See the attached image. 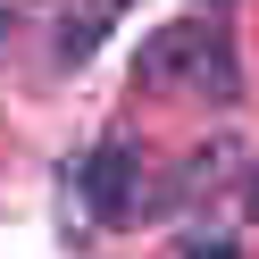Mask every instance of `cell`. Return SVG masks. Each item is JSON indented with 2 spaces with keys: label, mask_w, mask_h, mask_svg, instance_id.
Returning a JSON list of instances; mask_svg holds the SVG:
<instances>
[{
  "label": "cell",
  "mask_w": 259,
  "mask_h": 259,
  "mask_svg": "<svg viewBox=\"0 0 259 259\" xmlns=\"http://www.w3.org/2000/svg\"><path fill=\"white\" fill-rule=\"evenodd\" d=\"M109 25H117V0H67V9H59V59L84 67V59L101 51Z\"/></svg>",
  "instance_id": "cell-3"
},
{
  "label": "cell",
  "mask_w": 259,
  "mask_h": 259,
  "mask_svg": "<svg viewBox=\"0 0 259 259\" xmlns=\"http://www.w3.org/2000/svg\"><path fill=\"white\" fill-rule=\"evenodd\" d=\"M251 218H259V184H251Z\"/></svg>",
  "instance_id": "cell-5"
},
{
  "label": "cell",
  "mask_w": 259,
  "mask_h": 259,
  "mask_svg": "<svg viewBox=\"0 0 259 259\" xmlns=\"http://www.w3.org/2000/svg\"><path fill=\"white\" fill-rule=\"evenodd\" d=\"M134 84L142 92H192V101H234V59L209 25H159L142 42Z\"/></svg>",
  "instance_id": "cell-1"
},
{
  "label": "cell",
  "mask_w": 259,
  "mask_h": 259,
  "mask_svg": "<svg viewBox=\"0 0 259 259\" xmlns=\"http://www.w3.org/2000/svg\"><path fill=\"white\" fill-rule=\"evenodd\" d=\"M184 259H234V242H226V234H192Z\"/></svg>",
  "instance_id": "cell-4"
},
{
  "label": "cell",
  "mask_w": 259,
  "mask_h": 259,
  "mask_svg": "<svg viewBox=\"0 0 259 259\" xmlns=\"http://www.w3.org/2000/svg\"><path fill=\"white\" fill-rule=\"evenodd\" d=\"M134 176H142V167H134V142H101V151L84 159V201L101 209L109 226H134L142 209H151V192H142Z\"/></svg>",
  "instance_id": "cell-2"
}]
</instances>
